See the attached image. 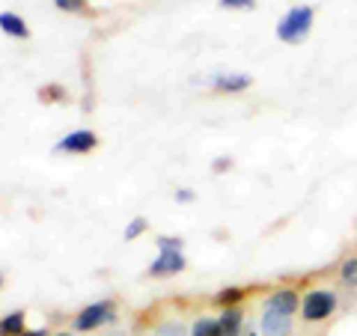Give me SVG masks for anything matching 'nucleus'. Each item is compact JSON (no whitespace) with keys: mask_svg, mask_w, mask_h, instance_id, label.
<instances>
[{"mask_svg":"<svg viewBox=\"0 0 357 336\" xmlns=\"http://www.w3.org/2000/svg\"><path fill=\"white\" fill-rule=\"evenodd\" d=\"M0 30H3L6 36H15V39H27L30 36L27 21L21 15H15V13H0Z\"/></svg>","mask_w":357,"mask_h":336,"instance_id":"obj_10","label":"nucleus"},{"mask_svg":"<svg viewBox=\"0 0 357 336\" xmlns=\"http://www.w3.org/2000/svg\"><path fill=\"white\" fill-rule=\"evenodd\" d=\"M191 336H223V333H220L218 319H197L191 328Z\"/></svg>","mask_w":357,"mask_h":336,"instance_id":"obj_12","label":"nucleus"},{"mask_svg":"<svg viewBox=\"0 0 357 336\" xmlns=\"http://www.w3.org/2000/svg\"><path fill=\"white\" fill-rule=\"evenodd\" d=\"M176 199H178V203H194V190H188V188L176 190Z\"/></svg>","mask_w":357,"mask_h":336,"instance_id":"obj_21","label":"nucleus"},{"mask_svg":"<svg viewBox=\"0 0 357 336\" xmlns=\"http://www.w3.org/2000/svg\"><path fill=\"white\" fill-rule=\"evenodd\" d=\"M241 336H259V333H256V330H241Z\"/></svg>","mask_w":357,"mask_h":336,"instance_id":"obj_23","label":"nucleus"},{"mask_svg":"<svg viewBox=\"0 0 357 336\" xmlns=\"http://www.w3.org/2000/svg\"><path fill=\"white\" fill-rule=\"evenodd\" d=\"M218 324H220L223 336H241V330H244V312H241V307H223Z\"/></svg>","mask_w":357,"mask_h":336,"instance_id":"obj_9","label":"nucleus"},{"mask_svg":"<svg viewBox=\"0 0 357 336\" xmlns=\"http://www.w3.org/2000/svg\"><path fill=\"white\" fill-rule=\"evenodd\" d=\"M229 167H232V158H223V155H220V158L211 161V170H215V173H227Z\"/></svg>","mask_w":357,"mask_h":336,"instance_id":"obj_20","label":"nucleus"},{"mask_svg":"<svg viewBox=\"0 0 357 336\" xmlns=\"http://www.w3.org/2000/svg\"><path fill=\"white\" fill-rule=\"evenodd\" d=\"M253 81L250 75H241V72H232V75H215L211 77V86L218 89V93H244Z\"/></svg>","mask_w":357,"mask_h":336,"instance_id":"obj_8","label":"nucleus"},{"mask_svg":"<svg viewBox=\"0 0 357 336\" xmlns=\"http://www.w3.org/2000/svg\"><path fill=\"white\" fill-rule=\"evenodd\" d=\"M185 268L182 250H161V256L149 265V277H173Z\"/></svg>","mask_w":357,"mask_h":336,"instance_id":"obj_5","label":"nucleus"},{"mask_svg":"<svg viewBox=\"0 0 357 336\" xmlns=\"http://www.w3.org/2000/svg\"><path fill=\"white\" fill-rule=\"evenodd\" d=\"M265 310L283 312V316H295L298 312V292L295 289H277V292L265 300Z\"/></svg>","mask_w":357,"mask_h":336,"instance_id":"obj_7","label":"nucleus"},{"mask_svg":"<svg viewBox=\"0 0 357 336\" xmlns=\"http://www.w3.org/2000/svg\"><path fill=\"white\" fill-rule=\"evenodd\" d=\"M155 336H191V333H188V330H185L178 321H164L161 328L155 330Z\"/></svg>","mask_w":357,"mask_h":336,"instance_id":"obj_15","label":"nucleus"},{"mask_svg":"<svg viewBox=\"0 0 357 336\" xmlns=\"http://www.w3.org/2000/svg\"><path fill=\"white\" fill-rule=\"evenodd\" d=\"M259 330H262V336H289V333H292V316L265 310L262 321H259Z\"/></svg>","mask_w":357,"mask_h":336,"instance_id":"obj_6","label":"nucleus"},{"mask_svg":"<svg viewBox=\"0 0 357 336\" xmlns=\"http://www.w3.org/2000/svg\"><path fill=\"white\" fill-rule=\"evenodd\" d=\"M146 227H149L146 217H134L128 227H126V241H134L137 235H143V232H146Z\"/></svg>","mask_w":357,"mask_h":336,"instance_id":"obj_14","label":"nucleus"},{"mask_svg":"<svg viewBox=\"0 0 357 336\" xmlns=\"http://www.w3.org/2000/svg\"><path fill=\"white\" fill-rule=\"evenodd\" d=\"M312 21H316L312 6H292L280 18V24H277V39L286 42V45H301V42L310 36Z\"/></svg>","mask_w":357,"mask_h":336,"instance_id":"obj_1","label":"nucleus"},{"mask_svg":"<svg viewBox=\"0 0 357 336\" xmlns=\"http://www.w3.org/2000/svg\"><path fill=\"white\" fill-rule=\"evenodd\" d=\"M161 250H182V238H173V235H161L158 238Z\"/></svg>","mask_w":357,"mask_h":336,"instance_id":"obj_18","label":"nucleus"},{"mask_svg":"<svg viewBox=\"0 0 357 336\" xmlns=\"http://www.w3.org/2000/svg\"><path fill=\"white\" fill-rule=\"evenodd\" d=\"M110 319H114V307H110L107 300H98V304H89L81 316L75 319V328L77 330H96Z\"/></svg>","mask_w":357,"mask_h":336,"instance_id":"obj_3","label":"nucleus"},{"mask_svg":"<svg viewBox=\"0 0 357 336\" xmlns=\"http://www.w3.org/2000/svg\"><path fill=\"white\" fill-rule=\"evenodd\" d=\"M223 9H253L256 0H220Z\"/></svg>","mask_w":357,"mask_h":336,"instance_id":"obj_19","label":"nucleus"},{"mask_svg":"<svg viewBox=\"0 0 357 336\" xmlns=\"http://www.w3.org/2000/svg\"><path fill=\"white\" fill-rule=\"evenodd\" d=\"M340 277H342L349 286H357V259H345L342 268H340Z\"/></svg>","mask_w":357,"mask_h":336,"instance_id":"obj_16","label":"nucleus"},{"mask_svg":"<svg viewBox=\"0 0 357 336\" xmlns=\"http://www.w3.org/2000/svg\"><path fill=\"white\" fill-rule=\"evenodd\" d=\"M54 3H57V9H63V13H81L86 6V0H54Z\"/></svg>","mask_w":357,"mask_h":336,"instance_id":"obj_17","label":"nucleus"},{"mask_svg":"<svg viewBox=\"0 0 357 336\" xmlns=\"http://www.w3.org/2000/svg\"><path fill=\"white\" fill-rule=\"evenodd\" d=\"M98 146V137L93 131L86 128H77L72 134H66V137L57 143V152H69V155H84V152H93Z\"/></svg>","mask_w":357,"mask_h":336,"instance_id":"obj_4","label":"nucleus"},{"mask_svg":"<svg viewBox=\"0 0 357 336\" xmlns=\"http://www.w3.org/2000/svg\"><path fill=\"white\" fill-rule=\"evenodd\" d=\"M241 298H244L241 289H223V292H218V304H223V307H236Z\"/></svg>","mask_w":357,"mask_h":336,"instance_id":"obj_13","label":"nucleus"},{"mask_svg":"<svg viewBox=\"0 0 357 336\" xmlns=\"http://www.w3.org/2000/svg\"><path fill=\"white\" fill-rule=\"evenodd\" d=\"M0 286H3V277H0Z\"/></svg>","mask_w":357,"mask_h":336,"instance_id":"obj_25","label":"nucleus"},{"mask_svg":"<svg viewBox=\"0 0 357 336\" xmlns=\"http://www.w3.org/2000/svg\"><path fill=\"white\" fill-rule=\"evenodd\" d=\"M60 336H72V333H60Z\"/></svg>","mask_w":357,"mask_h":336,"instance_id":"obj_24","label":"nucleus"},{"mask_svg":"<svg viewBox=\"0 0 357 336\" xmlns=\"http://www.w3.org/2000/svg\"><path fill=\"white\" fill-rule=\"evenodd\" d=\"M24 333V312H9L0 319V336H18Z\"/></svg>","mask_w":357,"mask_h":336,"instance_id":"obj_11","label":"nucleus"},{"mask_svg":"<svg viewBox=\"0 0 357 336\" xmlns=\"http://www.w3.org/2000/svg\"><path fill=\"white\" fill-rule=\"evenodd\" d=\"M18 336H48L45 330H30V333H18Z\"/></svg>","mask_w":357,"mask_h":336,"instance_id":"obj_22","label":"nucleus"},{"mask_svg":"<svg viewBox=\"0 0 357 336\" xmlns=\"http://www.w3.org/2000/svg\"><path fill=\"white\" fill-rule=\"evenodd\" d=\"M337 310V295L328 292V289H312L301 300V316L304 321H325L331 312Z\"/></svg>","mask_w":357,"mask_h":336,"instance_id":"obj_2","label":"nucleus"}]
</instances>
